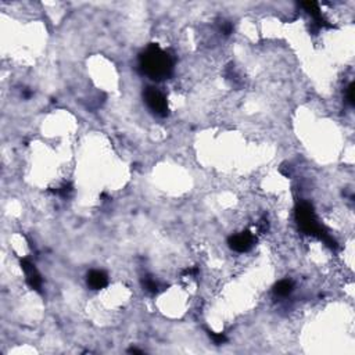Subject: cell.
Returning <instances> with one entry per match:
<instances>
[{
    "mask_svg": "<svg viewBox=\"0 0 355 355\" xmlns=\"http://www.w3.org/2000/svg\"><path fill=\"white\" fill-rule=\"evenodd\" d=\"M140 68L151 79L162 80L171 75L172 60L157 45H150L140 56Z\"/></svg>",
    "mask_w": 355,
    "mask_h": 355,
    "instance_id": "obj_1",
    "label": "cell"
},
{
    "mask_svg": "<svg viewBox=\"0 0 355 355\" xmlns=\"http://www.w3.org/2000/svg\"><path fill=\"white\" fill-rule=\"evenodd\" d=\"M297 221L301 229L312 236H319L323 240H326L327 235L322 230V228L318 225L315 218V212L312 210V207L309 206L308 203H303L301 206H298L297 208Z\"/></svg>",
    "mask_w": 355,
    "mask_h": 355,
    "instance_id": "obj_2",
    "label": "cell"
},
{
    "mask_svg": "<svg viewBox=\"0 0 355 355\" xmlns=\"http://www.w3.org/2000/svg\"><path fill=\"white\" fill-rule=\"evenodd\" d=\"M144 99L146 103L149 106V109L154 113V114L160 115V117H165L168 114V104H166V99L162 93L155 89V87H147L144 92Z\"/></svg>",
    "mask_w": 355,
    "mask_h": 355,
    "instance_id": "obj_3",
    "label": "cell"
},
{
    "mask_svg": "<svg viewBox=\"0 0 355 355\" xmlns=\"http://www.w3.org/2000/svg\"><path fill=\"white\" fill-rule=\"evenodd\" d=\"M254 243V236L250 232H243L239 235L232 236L229 239V246L237 252L248 251Z\"/></svg>",
    "mask_w": 355,
    "mask_h": 355,
    "instance_id": "obj_4",
    "label": "cell"
},
{
    "mask_svg": "<svg viewBox=\"0 0 355 355\" xmlns=\"http://www.w3.org/2000/svg\"><path fill=\"white\" fill-rule=\"evenodd\" d=\"M21 267H23V271L25 272L27 282H28L29 286L32 287V289H35V290H40V287H42V278H40V275L38 274L35 265H32V262H31L29 259L24 258L23 261H21Z\"/></svg>",
    "mask_w": 355,
    "mask_h": 355,
    "instance_id": "obj_5",
    "label": "cell"
},
{
    "mask_svg": "<svg viewBox=\"0 0 355 355\" xmlns=\"http://www.w3.org/2000/svg\"><path fill=\"white\" fill-rule=\"evenodd\" d=\"M107 275L102 272V271H92L87 275V285L92 287L93 290H100L104 286H107Z\"/></svg>",
    "mask_w": 355,
    "mask_h": 355,
    "instance_id": "obj_6",
    "label": "cell"
},
{
    "mask_svg": "<svg viewBox=\"0 0 355 355\" xmlns=\"http://www.w3.org/2000/svg\"><path fill=\"white\" fill-rule=\"evenodd\" d=\"M293 292V283L290 281H281L275 286V294L279 297H286Z\"/></svg>",
    "mask_w": 355,
    "mask_h": 355,
    "instance_id": "obj_7",
    "label": "cell"
},
{
    "mask_svg": "<svg viewBox=\"0 0 355 355\" xmlns=\"http://www.w3.org/2000/svg\"><path fill=\"white\" fill-rule=\"evenodd\" d=\"M56 192H57V193L60 196H63V197H67V196H68L69 193L72 192V188H71V185L65 184V185H63L61 188H58V189L56 190Z\"/></svg>",
    "mask_w": 355,
    "mask_h": 355,
    "instance_id": "obj_8",
    "label": "cell"
},
{
    "mask_svg": "<svg viewBox=\"0 0 355 355\" xmlns=\"http://www.w3.org/2000/svg\"><path fill=\"white\" fill-rule=\"evenodd\" d=\"M210 336H211V338L214 340V343L215 344H222L226 340V337H225L224 334H218V333H210Z\"/></svg>",
    "mask_w": 355,
    "mask_h": 355,
    "instance_id": "obj_9",
    "label": "cell"
},
{
    "mask_svg": "<svg viewBox=\"0 0 355 355\" xmlns=\"http://www.w3.org/2000/svg\"><path fill=\"white\" fill-rule=\"evenodd\" d=\"M144 286H146V289H147L149 292H155V290H157V283H155L153 279H146Z\"/></svg>",
    "mask_w": 355,
    "mask_h": 355,
    "instance_id": "obj_10",
    "label": "cell"
},
{
    "mask_svg": "<svg viewBox=\"0 0 355 355\" xmlns=\"http://www.w3.org/2000/svg\"><path fill=\"white\" fill-rule=\"evenodd\" d=\"M347 99H348L349 104H354V85L351 83L347 89Z\"/></svg>",
    "mask_w": 355,
    "mask_h": 355,
    "instance_id": "obj_11",
    "label": "cell"
}]
</instances>
